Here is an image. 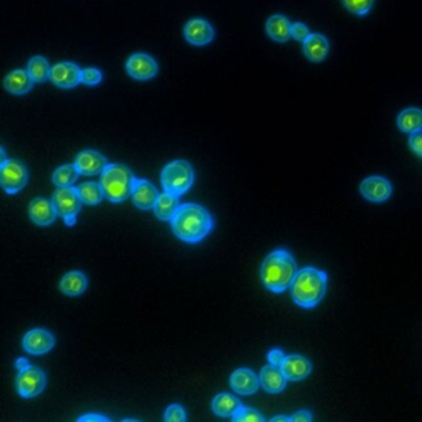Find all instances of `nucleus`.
Masks as SVG:
<instances>
[{
	"label": "nucleus",
	"instance_id": "obj_1",
	"mask_svg": "<svg viewBox=\"0 0 422 422\" xmlns=\"http://www.w3.org/2000/svg\"><path fill=\"white\" fill-rule=\"evenodd\" d=\"M170 223L178 240L191 244L202 242L214 227L212 214L197 204H181Z\"/></svg>",
	"mask_w": 422,
	"mask_h": 422
},
{
	"label": "nucleus",
	"instance_id": "obj_2",
	"mask_svg": "<svg viewBox=\"0 0 422 422\" xmlns=\"http://www.w3.org/2000/svg\"><path fill=\"white\" fill-rule=\"evenodd\" d=\"M297 264L290 252L276 249L265 258L260 268V278L268 290L281 294L290 287L297 274Z\"/></svg>",
	"mask_w": 422,
	"mask_h": 422
},
{
	"label": "nucleus",
	"instance_id": "obj_3",
	"mask_svg": "<svg viewBox=\"0 0 422 422\" xmlns=\"http://www.w3.org/2000/svg\"><path fill=\"white\" fill-rule=\"evenodd\" d=\"M328 276L325 271L307 266L299 270L290 286L291 297L302 309H314L323 300Z\"/></svg>",
	"mask_w": 422,
	"mask_h": 422
},
{
	"label": "nucleus",
	"instance_id": "obj_4",
	"mask_svg": "<svg viewBox=\"0 0 422 422\" xmlns=\"http://www.w3.org/2000/svg\"><path fill=\"white\" fill-rule=\"evenodd\" d=\"M135 176L132 170L123 163H109L101 173L99 183L108 201L120 204L132 196Z\"/></svg>",
	"mask_w": 422,
	"mask_h": 422
},
{
	"label": "nucleus",
	"instance_id": "obj_5",
	"mask_svg": "<svg viewBox=\"0 0 422 422\" xmlns=\"http://www.w3.org/2000/svg\"><path fill=\"white\" fill-rule=\"evenodd\" d=\"M160 181L165 192L180 197L194 185V168L186 160H173L163 168Z\"/></svg>",
	"mask_w": 422,
	"mask_h": 422
},
{
	"label": "nucleus",
	"instance_id": "obj_6",
	"mask_svg": "<svg viewBox=\"0 0 422 422\" xmlns=\"http://www.w3.org/2000/svg\"><path fill=\"white\" fill-rule=\"evenodd\" d=\"M51 201L57 214L63 219L67 227H73L83 204L77 192V187H57L52 194Z\"/></svg>",
	"mask_w": 422,
	"mask_h": 422
},
{
	"label": "nucleus",
	"instance_id": "obj_7",
	"mask_svg": "<svg viewBox=\"0 0 422 422\" xmlns=\"http://www.w3.org/2000/svg\"><path fill=\"white\" fill-rule=\"evenodd\" d=\"M29 181V171L24 163L8 159L6 163H0V185L6 194H15L24 190Z\"/></svg>",
	"mask_w": 422,
	"mask_h": 422
},
{
	"label": "nucleus",
	"instance_id": "obj_8",
	"mask_svg": "<svg viewBox=\"0 0 422 422\" xmlns=\"http://www.w3.org/2000/svg\"><path fill=\"white\" fill-rule=\"evenodd\" d=\"M46 383L45 371L39 366L27 364L19 369V374L16 377V389L21 397L31 399L40 395L45 390Z\"/></svg>",
	"mask_w": 422,
	"mask_h": 422
},
{
	"label": "nucleus",
	"instance_id": "obj_9",
	"mask_svg": "<svg viewBox=\"0 0 422 422\" xmlns=\"http://www.w3.org/2000/svg\"><path fill=\"white\" fill-rule=\"evenodd\" d=\"M128 75L137 81H149L156 77L159 72V65L153 56L144 52H137L128 58Z\"/></svg>",
	"mask_w": 422,
	"mask_h": 422
},
{
	"label": "nucleus",
	"instance_id": "obj_10",
	"mask_svg": "<svg viewBox=\"0 0 422 422\" xmlns=\"http://www.w3.org/2000/svg\"><path fill=\"white\" fill-rule=\"evenodd\" d=\"M55 345V337L45 328L30 330L23 338V347L31 356H44L52 351Z\"/></svg>",
	"mask_w": 422,
	"mask_h": 422
},
{
	"label": "nucleus",
	"instance_id": "obj_11",
	"mask_svg": "<svg viewBox=\"0 0 422 422\" xmlns=\"http://www.w3.org/2000/svg\"><path fill=\"white\" fill-rule=\"evenodd\" d=\"M359 192L366 201L382 204L390 199L392 186L387 178L383 176H371L361 181Z\"/></svg>",
	"mask_w": 422,
	"mask_h": 422
},
{
	"label": "nucleus",
	"instance_id": "obj_12",
	"mask_svg": "<svg viewBox=\"0 0 422 422\" xmlns=\"http://www.w3.org/2000/svg\"><path fill=\"white\" fill-rule=\"evenodd\" d=\"M82 68L73 62H58L51 68L50 81L62 89H71L81 83Z\"/></svg>",
	"mask_w": 422,
	"mask_h": 422
},
{
	"label": "nucleus",
	"instance_id": "obj_13",
	"mask_svg": "<svg viewBox=\"0 0 422 422\" xmlns=\"http://www.w3.org/2000/svg\"><path fill=\"white\" fill-rule=\"evenodd\" d=\"M75 165L81 175L94 176V175H101L109 163L103 154L97 150L87 149L77 154Z\"/></svg>",
	"mask_w": 422,
	"mask_h": 422
},
{
	"label": "nucleus",
	"instance_id": "obj_14",
	"mask_svg": "<svg viewBox=\"0 0 422 422\" xmlns=\"http://www.w3.org/2000/svg\"><path fill=\"white\" fill-rule=\"evenodd\" d=\"M183 36L186 41L194 46H206L214 39L213 26L209 21L196 18L190 20L183 27Z\"/></svg>",
	"mask_w": 422,
	"mask_h": 422
},
{
	"label": "nucleus",
	"instance_id": "obj_15",
	"mask_svg": "<svg viewBox=\"0 0 422 422\" xmlns=\"http://www.w3.org/2000/svg\"><path fill=\"white\" fill-rule=\"evenodd\" d=\"M159 196L160 194H159L158 189L154 186L153 183L148 180H144V178H135L130 199L137 209H142V211L154 209Z\"/></svg>",
	"mask_w": 422,
	"mask_h": 422
},
{
	"label": "nucleus",
	"instance_id": "obj_16",
	"mask_svg": "<svg viewBox=\"0 0 422 422\" xmlns=\"http://www.w3.org/2000/svg\"><path fill=\"white\" fill-rule=\"evenodd\" d=\"M229 385L240 395H253L260 387L259 377L248 368H240L229 378Z\"/></svg>",
	"mask_w": 422,
	"mask_h": 422
},
{
	"label": "nucleus",
	"instance_id": "obj_17",
	"mask_svg": "<svg viewBox=\"0 0 422 422\" xmlns=\"http://www.w3.org/2000/svg\"><path fill=\"white\" fill-rule=\"evenodd\" d=\"M30 219L39 227H49L56 221L58 214L50 199L36 197L29 204Z\"/></svg>",
	"mask_w": 422,
	"mask_h": 422
},
{
	"label": "nucleus",
	"instance_id": "obj_18",
	"mask_svg": "<svg viewBox=\"0 0 422 422\" xmlns=\"http://www.w3.org/2000/svg\"><path fill=\"white\" fill-rule=\"evenodd\" d=\"M281 371L285 374L286 379L291 382H300L312 373V364L306 356L300 354L286 356L285 361L281 364Z\"/></svg>",
	"mask_w": 422,
	"mask_h": 422
},
{
	"label": "nucleus",
	"instance_id": "obj_19",
	"mask_svg": "<svg viewBox=\"0 0 422 422\" xmlns=\"http://www.w3.org/2000/svg\"><path fill=\"white\" fill-rule=\"evenodd\" d=\"M260 387L269 394H279L286 387L285 374L281 371L280 366H265L260 371L259 374Z\"/></svg>",
	"mask_w": 422,
	"mask_h": 422
},
{
	"label": "nucleus",
	"instance_id": "obj_20",
	"mask_svg": "<svg viewBox=\"0 0 422 422\" xmlns=\"http://www.w3.org/2000/svg\"><path fill=\"white\" fill-rule=\"evenodd\" d=\"M88 287V279L86 274L80 270H73L62 276L58 289L63 295L68 297H78L83 295Z\"/></svg>",
	"mask_w": 422,
	"mask_h": 422
},
{
	"label": "nucleus",
	"instance_id": "obj_21",
	"mask_svg": "<svg viewBox=\"0 0 422 422\" xmlns=\"http://www.w3.org/2000/svg\"><path fill=\"white\" fill-rule=\"evenodd\" d=\"M304 54L311 62L320 63L325 61L330 52V42L322 34H311L309 39L304 42Z\"/></svg>",
	"mask_w": 422,
	"mask_h": 422
},
{
	"label": "nucleus",
	"instance_id": "obj_22",
	"mask_svg": "<svg viewBox=\"0 0 422 422\" xmlns=\"http://www.w3.org/2000/svg\"><path fill=\"white\" fill-rule=\"evenodd\" d=\"M35 82L32 81L29 72L26 70H14L4 78V88L6 92L15 96H23L32 89Z\"/></svg>",
	"mask_w": 422,
	"mask_h": 422
},
{
	"label": "nucleus",
	"instance_id": "obj_23",
	"mask_svg": "<svg viewBox=\"0 0 422 422\" xmlns=\"http://www.w3.org/2000/svg\"><path fill=\"white\" fill-rule=\"evenodd\" d=\"M291 24L289 19L284 15H276L270 16L268 21H266V34L269 35L271 40L280 42V44H284L290 40L291 37Z\"/></svg>",
	"mask_w": 422,
	"mask_h": 422
},
{
	"label": "nucleus",
	"instance_id": "obj_24",
	"mask_svg": "<svg viewBox=\"0 0 422 422\" xmlns=\"http://www.w3.org/2000/svg\"><path fill=\"white\" fill-rule=\"evenodd\" d=\"M243 407L240 399L228 392H222L212 400V410L217 416L233 417Z\"/></svg>",
	"mask_w": 422,
	"mask_h": 422
},
{
	"label": "nucleus",
	"instance_id": "obj_25",
	"mask_svg": "<svg viewBox=\"0 0 422 422\" xmlns=\"http://www.w3.org/2000/svg\"><path fill=\"white\" fill-rule=\"evenodd\" d=\"M180 206L181 204H180L178 196L163 192L159 196L158 201L154 207V212L160 221L168 222L173 218V216L178 212Z\"/></svg>",
	"mask_w": 422,
	"mask_h": 422
},
{
	"label": "nucleus",
	"instance_id": "obj_26",
	"mask_svg": "<svg viewBox=\"0 0 422 422\" xmlns=\"http://www.w3.org/2000/svg\"><path fill=\"white\" fill-rule=\"evenodd\" d=\"M397 127L402 132L412 134L422 129V109L410 107L404 109L397 117Z\"/></svg>",
	"mask_w": 422,
	"mask_h": 422
},
{
	"label": "nucleus",
	"instance_id": "obj_27",
	"mask_svg": "<svg viewBox=\"0 0 422 422\" xmlns=\"http://www.w3.org/2000/svg\"><path fill=\"white\" fill-rule=\"evenodd\" d=\"M50 62L44 56H34L27 63L26 71L29 72L32 81L35 83H45L51 76Z\"/></svg>",
	"mask_w": 422,
	"mask_h": 422
},
{
	"label": "nucleus",
	"instance_id": "obj_28",
	"mask_svg": "<svg viewBox=\"0 0 422 422\" xmlns=\"http://www.w3.org/2000/svg\"><path fill=\"white\" fill-rule=\"evenodd\" d=\"M77 192L80 194L82 202L88 206H97L102 202L103 199H106L101 183L93 181L81 183L77 187Z\"/></svg>",
	"mask_w": 422,
	"mask_h": 422
},
{
	"label": "nucleus",
	"instance_id": "obj_29",
	"mask_svg": "<svg viewBox=\"0 0 422 422\" xmlns=\"http://www.w3.org/2000/svg\"><path fill=\"white\" fill-rule=\"evenodd\" d=\"M81 173L75 163H66L55 170L52 173V182L56 187H71Z\"/></svg>",
	"mask_w": 422,
	"mask_h": 422
},
{
	"label": "nucleus",
	"instance_id": "obj_30",
	"mask_svg": "<svg viewBox=\"0 0 422 422\" xmlns=\"http://www.w3.org/2000/svg\"><path fill=\"white\" fill-rule=\"evenodd\" d=\"M343 4L347 11L358 16H364L369 14L373 8L374 0H343Z\"/></svg>",
	"mask_w": 422,
	"mask_h": 422
},
{
	"label": "nucleus",
	"instance_id": "obj_31",
	"mask_svg": "<svg viewBox=\"0 0 422 422\" xmlns=\"http://www.w3.org/2000/svg\"><path fill=\"white\" fill-rule=\"evenodd\" d=\"M234 422H264L265 418L261 412L252 407H242L235 415L232 417Z\"/></svg>",
	"mask_w": 422,
	"mask_h": 422
},
{
	"label": "nucleus",
	"instance_id": "obj_32",
	"mask_svg": "<svg viewBox=\"0 0 422 422\" xmlns=\"http://www.w3.org/2000/svg\"><path fill=\"white\" fill-rule=\"evenodd\" d=\"M103 80L102 71L94 67H87L82 70L81 83L85 86H97Z\"/></svg>",
	"mask_w": 422,
	"mask_h": 422
},
{
	"label": "nucleus",
	"instance_id": "obj_33",
	"mask_svg": "<svg viewBox=\"0 0 422 422\" xmlns=\"http://www.w3.org/2000/svg\"><path fill=\"white\" fill-rule=\"evenodd\" d=\"M163 420L166 422H185L187 420V415L180 404H173L166 409Z\"/></svg>",
	"mask_w": 422,
	"mask_h": 422
},
{
	"label": "nucleus",
	"instance_id": "obj_34",
	"mask_svg": "<svg viewBox=\"0 0 422 422\" xmlns=\"http://www.w3.org/2000/svg\"><path fill=\"white\" fill-rule=\"evenodd\" d=\"M310 35V29L304 23H294L291 25V37L295 39L296 41H300V42L304 44Z\"/></svg>",
	"mask_w": 422,
	"mask_h": 422
},
{
	"label": "nucleus",
	"instance_id": "obj_35",
	"mask_svg": "<svg viewBox=\"0 0 422 422\" xmlns=\"http://www.w3.org/2000/svg\"><path fill=\"white\" fill-rule=\"evenodd\" d=\"M409 145H410V148H411L414 153L422 158V129L410 134Z\"/></svg>",
	"mask_w": 422,
	"mask_h": 422
},
{
	"label": "nucleus",
	"instance_id": "obj_36",
	"mask_svg": "<svg viewBox=\"0 0 422 422\" xmlns=\"http://www.w3.org/2000/svg\"><path fill=\"white\" fill-rule=\"evenodd\" d=\"M285 353L281 349H271L268 353V361L271 366H281V364L285 361Z\"/></svg>",
	"mask_w": 422,
	"mask_h": 422
},
{
	"label": "nucleus",
	"instance_id": "obj_37",
	"mask_svg": "<svg viewBox=\"0 0 422 422\" xmlns=\"http://www.w3.org/2000/svg\"><path fill=\"white\" fill-rule=\"evenodd\" d=\"M77 421L80 422H108L111 421V418L99 415V414H88L80 417Z\"/></svg>",
	"mask_w": 422,
	"mask_h": 422
},
{
	"label": "nucleus",
	"instance_id": "obj_38",
	"mask_svg": "<svg viewBox=\"0 0 422 422\" xmlns=\"http://www.w3.org/2000/svg\"><path fill=\"white\" fill-rule=\"evenodd\" d=\"M291 421L310 422L312 421V414L309 410H300L291 416Z\"/></svg>",
	"mask_w": 422,
	"mask_h": 422
},
{
	"label": "nucleus",
	"instance_id": "obj_39",
	"mask_svg": "<svg viewBox=\"0 0 422 422\" xmlns=\"http://www.w3.org/2000/svg\"><path fill=\"white\" fill-rule=\"evenodd\" d=\"M271 422H291V417L285 416V415H278V416L270 418Z\"/></svg>",
	"mask_w": 422,
	"mask_h": 422
},
{
	"label": "nucleus",
	"instance_id": "obj_40",
	"mask_svg": "<svg viewBox=\"0 0 422 422\" xmlns=\"http://www.w3.org/2000/svg\"><path fill=\"white\" fill-rule=\"evenodd\" d=\"M27 364H30L27 359H25V358H19V359H18V361H16L15 363L16 369L19 371V369H21V368H24V366H27Z\"/></svg>",
	"mask_w": 422,
	"mask_h": 422
},
{
	"label": "nucleus",
	"instance_id": "obj_41",
	"mask_svg": "<svg viewBox=\"0 0 422 422\" xmlns=\"http://www.w3.org/2000/svg\"><path fill=\"white\" fill-rule=\"evenodd\" d=\"M0 153H1V161H0V163H6L8 159H6V150H4V148L0 149Z\"/></svg>",
	"mask_w": 422,
	"mask_h": 422
}]
</instances>
